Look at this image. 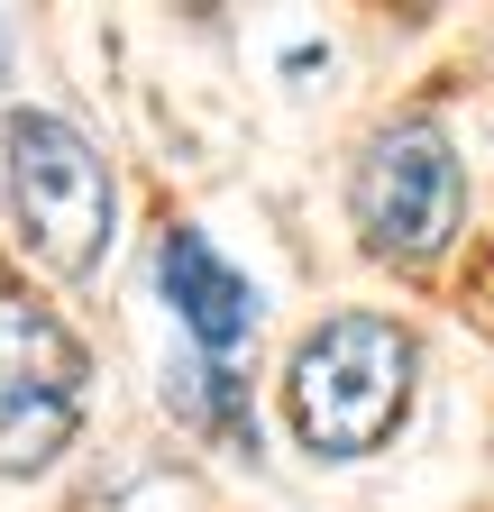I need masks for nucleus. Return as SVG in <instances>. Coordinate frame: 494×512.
Returning <instances> with one entry per match:
<instances>
[{
	"label": "nucleus",
	"mask_w": 494,
	"mask_h": 512,
	"mask_svg": "<svg viewBox=\"0 0 494 512\" xmlns=\"http://www.w3.org/2000/svg\"><path fill=\"white\" fill-rule=\"evenodd\" d=\"M412 384H421V339L394 311H330L284 357V430L302 458L348 467L403 430Z\"/></svg>",
	"instance_id": "obj_1"
},
{
	"label": "nucleus",
	"mask_w": 494,
	"mask_h": 512,
	"mask_svg": "<svg viewBox=\"0 0 494 512\" xmlns=\"http://www.w3.org/2000/svg\"><path fill=\"white\" fill-rule=\"evenodd\" d=\"M0 192H10V229L46 275H101L119 238V183L110 156L83 138L65 110H10L0 119Z\"/></svg>",
	"instance_id": "obj_2"
},
{
	"label": "nucleus",
	"mask_w": 494,
	"mask_h": 512,
	"mask_svg": "<svg viewBox=\"0 0 494 512\" xmlns=\"http://www.w3.org/2000/svg\"><path fill=\"white\" fill-rule=\"evenodd\" d=\"M348 220L366 238V256L394 275H430L467 229V165L458 138L440 119H385L376 138L357 147L348 165Z\"/></svg>",
	"instance_id": "obj_3"
},
{
	"label": "nucleus",
	"mask_w": 494,
	"mask_h": 512,
	"mask_svg": "<svg viewBox=\"0 0 494 512\" xmlns=\"http://www.w3.org/2000/svg\"><path fill=\"white\" fill-rule=\"evenodd\" d=\"M92 394V348L46 311V293L0 284V476H37L74 448Z\"/></svg>",
	"instance_id": "obj_4"
},
{
	"label": "nucleus",
	"mask_w": 494,
	"mask_h": 512,
	"mask_svg": "<svg viewBox=\"0 0 494 512\" xmlns=\"http://www.w3.org/2000/svg\"><path fill=\"white\" fill-rule=\"evenodd\" d=\"M156 293H165V311L183 320L193 357H220V366L257 339V311H266L257 284H247L202 229H165V247H156Z\"/></svg>",
	"instance_id": "obj_5"
},
{
	"label": "nucleus",
	"mask_w": 494,
	"mask_h": 512,
	"mask_svg": "<svg viewBox=\"0 0 494 512\" xmlns=\"http://www.w3.org/2000/svg\"><path fill=\"white\" fill-rule=\"evenodd\" d=\"M0 64H10V28H0Z\"/></svg>",
	"instance_id": "obj_6"
}]
</instances>
